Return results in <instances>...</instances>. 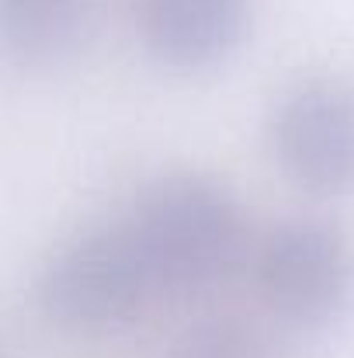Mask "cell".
I'll list each match as a JSON object with an SVG mask.
<instances>
[{
    "mask_svg": "<svg viewBox=\"0 0 354 358\" xmlns=\"http://www.w3.org/2000/svg\"><path fill=\"white\" fill-rule=\"evenodd\" d=\"M128 227L167 292H198L223 282L246 250L239 202L202 174H170L146 188Z\"/></svg>",
    "mask_w": 354,
    "mask_h": 358,
    "instance_id": "6da1fadb",
    "label": "cell"
},
{
    "mask_svg": "<svg viewBox=\"0 0 354 358\" xmlns=\"http://www.w3.org/2000/svg\"><path fill=\"white\" fill-rule=\"evenodd\" d=\"M153 268L128 223L91 230L66 243L42 271L38 303L70 331H112L156 292Z\"/></svg>",
    "mask_w": 354,
    "mask_h": 358,
    "instance_id": "7a4b0ae2",
    "label": "cell"
},
{
    "mask_svg": "<svg viewBox=\"0 0 354 358\" xmlns=\"http://www.w3.org/2000/svg\"><path fill=\"white\" fill-rule=\"evenodd\" d=\"M257 282L271 313L288 324H327L354 289V254L341 230L316 220L274 227L257 250Z\"/></svg>",
    "mask_w": 354,
    "mask_h": 358,
    "instance_id": "3957f363",
    "label": "cell"
},
{
    "mask_svg": "<svg viewBox=\"0 0 354 358\" xmlns=\"http://www.w3.org/2000/svg\"><path fill=\"white\" fill-rule=\"evenodd\" d=\"M271 150L281 171L316 192H354V91L337 80L292 87L271 115Z\"/></svg>",
    "mask_w": 354,
    "mask_h": 358,
    "instance_id": "277c9868",
    "label": "cell"
},
{
    "mask_svg": "<svg viewBox=\"0 0 354 358\" xmlns=\"http://www.w3.org/2000/svg\"><path fill=\"white\" fill-rule=\"evenodd\" d=\"M250 28V0H139L146 49L174 70L223 63Z\"/></svg>",
    "mask_w": 354,
    "mask_h": 358,
    "instance_id": "5b68a950",
    "label": "cell"
},
{
    "mask_svg": "<svg viewBox=\"0 0 354 358\" xmlns=\"http://www.w3.org/2000/svg\"><path fill=\"white\" fill-rule=\"evenodd\" d=\"M87 0H0V38L31 59L66 52L84 28Z\"/></svg>",
    "mask_w": 354,
    "mask_h": 358,
    "instance_id": "8992f818",
    "label": "cell"
},
{
    "mask_svg": "<svg viewBox=\"0 0 354 358\" xmlns=\"http://www.w3.org/2000/svg\"><path fill=\"white\" fill-rule=\"evenodd\" d=\"M170 358H274V348L250 324L205 320L174 345Z\"/></svg>",
    "mask_w": 354,
    "mask_h": 358,
    "instance_id": "52a82bcc",
    "label": "cell"
}]
</instances>
